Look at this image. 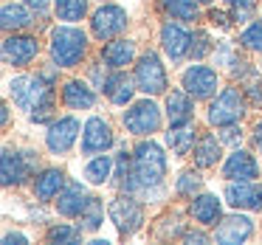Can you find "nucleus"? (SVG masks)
Returning <instances> with one entry per match:
<instances>
[{
  "instance_id": "17",
  "label": "nucleus",
  "mask_w": 262,
  "mask_h": 245,
  "mask_svg": "<svg viewBox=\"0 0 262 245\" xmlns=\"http://www.w3.org/2000/svg\"><path fill=\"white\" fill-rule=\"evenodd\" d=\"M65 183H68V177H65L62 169H57V166H51V169H42L40 175L34 177V200L37 203H51V200L59 197V192L65 189Z\"/></svg>"
},
{
  "instance_id": "6",
  "label": "nucleus",
  "mask_w": 262,
  "mask_h": 245,
  "mask_svg": "<svg viewBox=\"0 0 262 245\" xmlns=\"http://www.w3.org/2000/svg\"><path fill=\"white\" fill-rule=\"evenodd\" d=\"M127 26H130V14L121 6H113V3H102V9H96L91 17V31L99 42L116 40Z\"/></svg>"
},
{
  "instance_id": "40",
  "label": "nucleus",
  "mask_w": 262,
  "mask_h": 245,
  "mask_svg": "<svg viewBox=\"0 0 262 245\" xmlns=\"http://www.w3.org/2000/svg\"><path fill=\"white\" fill-rule=\"evenodd\" d=\"M23 3H26L29 9H34L37 14H46V12H48V6H51L54 0H23Z\"/></svg>"
},
{
  "instance_id": "45",
  "label": "nucleus",
  "mask_w": 262,
  "mask_h": 245,
  "mask_svg": "<svg viewBox=\"0 0 262 245\" xmlns=\"http://www.w3.org/2000/svg\"><path fill=\"white\" fill-rule=\"evenodd\" d=\"M9 116H12V107L3 104V127H9Z\"/></svg>"
},
{
  "instance_id": "2",
  "label": "nucleus",
  "mask_w": 262,
  "mask_h": 245,
  "mask_svg": "<svg viewBox=\"0 0 262 245\" xmlns=\"http://www.w3.org/2000/svg\"><path fill=\"white\" fill-rule=\"evenodd\" d=\"M48 54L51 62H57L59 68H76L82 65L88 54V34L82 29H76L74 23H65L51 29V40H48Z\"/></svg>"
},
{
  "instance_id": "27",
  "label": "nucleus",
  "mask_w": 262,
  "mask_h": 245,
  "mask_svg": "<svg viewBox=\"0 0 262 245\" xmlns=\"http://www.w3.org/2000/svg\"><path fill=\"white\" fill-rule=\"evenodd\" d=\"M0 26H3V31H23L26 26L31 23V12H29V6L26 3H6L3 6V14H0Z\"/></svg>"
},
{
  "instance_id": "14",
  "label": "nucleus",
  "mask_w": 262,
  "mask_h": 245,
  "mask_svg": "<svg viewBox=\"0 0 262 245\" xmlns=\"http://www.w3.org/2000/svg\"><path fill=\"white\" fill-rule=\"evenodd\" d=\"M254 237V220L245 214H228L217 222V231H214V239L217 242H226V245H237V242H245V239Z\"/></svg>"
},
{
  "instance_id": "21",
  "label": "nucleus",
  "mask_w": 262,
  "mask_h": 245,
  "mask_svg": "<svg viewBox=\"0 0 262 245\" xmlns=\"http://www.w3.org/2000/svg\"><path fill=\"white\" fill-rule=\"evenodd\" d=\"M62 104L68 110H93L96 107V93L88 82L68 79L62 85Z\"/></svg>"
},
{
  "instance_id": "36",
  "label": "nucleus",
  "mask_w": 262,
  "mask_h": 245,
  "mask_svg": "<svg viewBox=\"0 0 262 245\" xmlns=\"http://www.w3.org/2000/svg\"><path fill=\"white\" fill-rule=\"evenodd\" d=\"M245 96H248V102L254 104V107H262V79L254 76V82L245 87Z\"/></svg>"
},
{
  "instance_id": "13",
  "label": "nucleus",
  "mask_w": 262,
  "mask_h": 245,
  "mask_svg": "<svg viewBox=\"0 0 262 245\" xmlns=\"http://www.w3.org/2000/svg\"><path fill=\"white\" fill-rule=\"evenodd\" d=\"M226 200L234 209L262 211V183H256V181H228Z\"/></svg>"
},
{
  "instance_id": "9",
  "label": "nucleus",
  "mask_w": 262,
  "mask_h": 245,
  "mask_svg": "<svg viewBox=\"0 0 262 245\" xmlns=\"http://www.w3.org/2000/svg\"><path fill=\"white\" fill-rule=\"evenodd\" d=\"M40 54V40L34 34H9L3 40V62L12 65V68H26L31 65Z\"/></svg>"
},
{
  "instance_id": "26",
  "label": "nucleus",
  "mask_w": 262,
  "mask_h": 245,
  "mask_svg": "<svg viewBox=\"0 0 262 245\" xmlns=\"http://www.w3.org/2000/svg\"><path fill=\"white\" fill-rule=\"evenodd\" d=\"M113 172H116V161L110 158V155L99 152L96 158H91L85 164V181L93 183V186H104V183L113 177Z\"/></svg>"
},
{
  "instance_id": "24",
  "label": "nucleus",
  "mask_w": 262,
  "mask_h": 245,
  "mask_svg": "<svg viewBox=\"0 0 262 245\" xmlns=\"http://www.w3.org/2000/svg\"><path fill=\"white\" fill-rule=\"evenodd\" d=\"M192 158H194V166L198 169H211V166H217V161H220L223 155V141L220 136H214V132H206L203 138H200L198 144H194L192 149Z\"/></svg>"
},
{
  "instance_id": "29",
  "label": "nucleus",
  "mask_w": 262,
  "mask_h": 245,
  "mask_svg": "<svg viewBox=\"0 0 262 245\" xmlns=\"http://www.w3.org/2000/svg\"><path fill=\"white\" fill-rule=\"evenodd\" d=\"M54 12L62 23H79L88 14V0H54Z\"/></svg>"
},
{
  "instance_id": "32",
  "label": "nucleus",
  "mask_w": 262,
  "mask_h": 245,
  "mask_svg": "<svg viewBox=\"0 0 262 245\" xmlns=\"http://www.w3.org/2000/svg\"><path fill=\"white\" fill-rule=\"evenodd\" d=\"M48 242H54V245H62V242H79L82 239V228H74V226H68V222H57V226H51L48 228Z\"/></svg>"
},
{
  "instance_id": "5",
  "label": "nucleus",
  "mask_w": 262,
  "mask_h": 245,
  "mask_svg": "<svg viewBox=\"0 0 262 245\" xmlns=\"http://www.w3.org/2000/svg\"><path fill=\"white\" fill-rule=\"evenodd\" d=\"M136 85L141 93H147V96H161V93H166V87H169V79H166V68L164 62H161V57L155 51H147L141 54V59H138L136 65Z\"/></svg>"
},
{
  "instance_id": "20",
  "label": "nucleus",
  "mask_w": 262,
  "mask_h": 245,
  "mask_svg": "<svg viewBox=\"0 0 262 245\" xmlns=\"http://www.w3.org/2000/svg\"><path fill=\"white\" fill-rule=\"evenodd\" d=\"M138 91V85H136V79H130V76L124 74V71H113V74L104 79V85H102V93L110 99L113 104H130L133 102V93Z\"/></svg>"
},
{
  "instance_id": "31",
  "label": "nucleus",
  "mask_w": 262,
  "mask_h": 245,
  "mask_svg": "<svg viewBox=\"0 0 262 245\" xmlns=\"http://www.w3.org/2000/svg\"><path fill=\"white\" fill-rule=\"evenodd\" d=\"M203 189V177L198 175V172H181L178 175V181H175V192L181 194V197H189L192 200L194 194Z\"/></svg>"
},
{
  "instance_id": "18",
  "label": "nucleus",
  "mask_w": 262,
  "mask_h": 245,
  "mask_svg": "<svg viewBox=\"0 0 262 245\" xmlns=\"http://www.w3.org/2000/svg\"><path fill=\"white\" fill-rule=\"evenodd\" d=\"M189 214L198 226H217L220 222V214H223V203L217 194L211 192H203V194H194L192 203H189Z\"/></svg>"
},
{
  "instance_id": "16",
  "label": "nucleus",
  "mask_w": 262,
  "mask_h": 245,
  "mask_svg": "<svg viewBox=\"0 0 262 245\" xmlns=\"http://www.w3.org/2000/svg\"><path fill=\"white\" fill-rule=\"evenodd\" d=\"M223 177L226 181H256L259 177V164L251 152L245 149H234L223 164Z\"/></svg>"
},
{
  "instance_id": "42",
  "label": "nucleus",
  "mask_w": 262,
  "mask_h": 245,
  "mask_svg": "<svg viewBox=\"0 0 262 245\" xmlns=\"http://www.w3.org/2000/svg\"><path fill=\"white\" fill-rule=\"evenodd\" d=\"M254 147L259 149V155H262V119L256 121V127H254Z\"/></svg>"
},
{
  "instance_id": "11",
  "label": "nucleus",
  "mask_w": 262,
  "mask_h": 245,
  "mask_svg": "<svg viewBox=\"0 0 262 245\" xmlns=\"http://www.w3.org/2000/svg\"><path fill=\"white\" fill-rule=\"evenodd\" d=\"M181 85H183V91H189L194 99H211L217 91V85H220V76H217V71L209 68V65H192V68L183 71Z\"/></svg>"
},
{
  "instance_id": "22",
  "label": "nucleus",
  "mask_w": 262,
  "mask_h": 245,
  "mask_svg": "<svg viewBox=\"0 0 262 245\" xmlns=\"http://www.w3.org/2000/svg\"><path fill=\"white\" fill-rule=\"evenodd\" d=\"M194 116V96L189 91L166 93V119L169 124H189Z\"/></svg>"
},
{
  "instance_id": "33",
  "label": "nucleus",
  "mask_w": 262,
  "mask_h": 245,
  "mask_svg": "<svg viewBox=\"0 0 262 245\" xmlns=\"http://www.w3.org/2000/svg\"><path fill=\"white\" fill-rule=\"evenodd\" d=\"M209 51H214V46H211V37H209V31L198 29V31L192 34V51H189V57H192V59H203Z\"/></svg>"
},
{
  "instance_id": "25",
  "label": "nucleus",
  "mask_w": 262,
  "mask_h": 245,
  "mask_svg": "<svg viewBox=\"0 0 262 245\" xmlns=\"http://www.w3.org/2000/svg\"><path fill=\"white\" fill-rule=\"evenodd\" d=\"M194 127L192 121L189 124H169V132H166V147L172 149V155L178 158H186L189 152L194 149Z\"/></svg>"
},
{
  "instance_id": "1",
  "label": "nucleus",
  "mask_w": 262,
  "mask_h": 245,
  "mask_svg": "<svg viewBox=\"0 0 262 245\" xmlns=\"http://www.w3.org/2000/svg\"><path fill=\"white\" fill-rule=\"evenodd\" d=\"M9 96L23 113H29L34 124H46L48 119H54V85H48L40 74L14 76L9 82Z\"/></svg>"
},
{
  "instance_id": "43",
  "label": "nucleus",
  "mask_w": 262,
  "mask_h": 245,
  "mask_svg": "<svg viewBox=\"0 0 262 245\" xmlns=\"http://www.w3.org/2000/svg\"><path fill=\"white\" fill-rule=\"evenodd\" d=\"M183 239H186V242H206V234H200V231H189V234H183Z\"/></svg>"
},
{
  "instance_id": "23",
  "label": "nucleus",
  "mask_w": 262,
  "mask_h": 245,
  "mask_svg": "<svg viewBox=\"0 0 262 245\" xmlns=\"http://www.w3.org/2000/svg\"><path fill=\"white\" fill-rule=\"evenodd\" d=\"M102 59L110 71L127 68L136 59V42L133 40H107L102 46Z\"/></svg>"
},
{
  "instance_id": "46",
  "label": "nucleus",
  "mask_w": 262,
  "mask_h": 245,
  "mask_svg": "<svg viewBox=\"0 0 262 245\" xmlns=\"http://www.w3.org/2000/svg\"><path fill=\"white\" fill-rule=\"evenodd\" d=\"M198 3H211V0H198Z\"/></svg>"
},
{
  "instance_id": "35",
  "label": "nucleus",
  "mask_w": 262,
  "mask_h": 245,
  "mask_svg": "<svg viewBox=\"0 0 262 245\" xmlns=\"http://www.w3.org/2000/svg\"><path fill=\"white\" fill-rule=\"evenodd\" d=\"M214 62H217V65H237L234 51H231V42H217V48H214Z\"/></svg>"
},
{
  "instance_id": "47",
  "label": "nucleus",
  "mask_w": 262,
  "mask_h": 245,
  "mask_svg": "<svg viewBox=\"0 0 262 245\" xmlns=\"http://www.w3.org/2000/svg\"><path fill=\"white\" fill-rule=\"evenodd\" d=\"M102 3H110V0H102Z\"/></svg>"
},
{
  "instance_id": "37",
  "label": "nucleus",
  "mask_w": 262,
  "mask_h": 245,
  "mask_svg": "<svg viewBox=\"0 0 262 245\" xmlns=\"http://www.w3.org/2000/svg\"><path fill=\"white\" fill-rule=\"evenodd\" d=\"M220 141L223 144H237L243 141V130H237V124H228V127H220Z\"/></svg>"
},
{
  "instance_id": "10",
  "label": "nucleus",
  "mask_w": 262,
  "mask_h": 245,
  "mask_svg": "<svg viewBox=\"0 0 262 245\" xmlns=\"http://www.w3.org/2000/svg\"><path fill=\"white\" fill-rule=\"evenodd\" d=\"M116 144L113 127L102 119V116H91L82 127V155H99L107 152Z\"/></svg>"
},
{
  "instance_id": "8",
  "label": "nucleus",
  "mask_w": 262,
  "mask_h": 245,
  "mask_svg": "<svg viewBox=\"0 0 262 245\" xmlns=\"http://www.w3.org/2000/svg\"><path fill=\"white\" fill-rule=\"evenodd\" d=\"M79 132H82V124H79L76 116H59V119H54L51 124H48V130H46L48 152H54V155L71 152V147L76 144Z\"/></svg>"
},
{
  "instance_id": "39",
  "label": "nucleus",
  "mask_w": 262,
  "mask_h": 245,
  "mask_svg": "<svg viewBox=\"0 0 262 245\" xmlns=\"http://www.w3.org/2000/svg\"><path fill=\"white\" fill-rule=\"evenodd\" d=\"M209 23L211 26H220V29H228L231 17H228L226 12H220V9H211V12H209Z\"/></svg>"
},
{
  "instance_id": "7",
  "label": "nucleus",
  "mask_w": 262,
  "mask_h": 245,
  "mask_svg": "<svg viewBox=\"0 0 262 245\" xmlns=\"http://www.w3.org/2000/svg\"><path fill=\"white\" fill-rule=\"evenodd\" d=\"M121 121H124L127 132H133V136H152L161 127V107L147 96L141 102H133L130 110L121 116Z\"/></svg>"
},
{
  "instance_id": "38",
  "label": "nucleus",
  "mask_w": 262,
  "mask_h": 245,
  "mask_svg": "<svg viewBox=\"0 0 262 245\" xmlns=\"http://www.w3.org/2000/svg\"><path fill=\"white\" fill-rule=\"evenodd\" d=\"M251 12H254V6H234V12H231V20L237 26H245L251 20Z\"/></svg>"
},
{
  "instance_id": "12",
  "label": "nucleus",
  "mask_w": 262,
  "mask_h": 245,
  "mask_svg": "<svg viewBox=\"0 0 262 245\" xmlns=\"http://www.w3.org/2000/svg\"><path fill=\"white\" fill-rule=\"evenodd\" d=\"M161 48H164V54L172 62H181V59L192 51V34L181 26V20L175 23V20L169 17L161 26Z\"/></svg>"
},
{
  "instance_id": "34",
  "label": "nucleus",
  "mask_w": 262,
  "mask_h": 245,
  "mask_svg": "<svg viewBox=\"0 0 262 245\" xmlns=\"http://www.w3.org/2000/svg\"><path fill=\"white\" fill-rule=\"evenodd\" d=\"M239 46L248 51H262V23L245 26V31L239 34Z\"/></svg>"
},
{
  "instance_id": "4",
  "label": "nucleus",
  "mask_w": 262,
  "mask_h": 245,
  "mask_svg": "<svg viewBox=\"0 0 262 245\" xmlns=\"http://www.w3.org/2000/svg\"><path fill=\"white\" fill-rule=\"evenodd\" d=\"M107 214H110V220H113V226L119 228L121 237H133V234L144 226V209H141V203H138V197L130 192L110 200Z\"/></svg>"
},
{
  "instance_id": "19",
  "label": "nucleus",
  "mask_w": 262,
  "mask_h": 245,
  "mask_svg": "<svg viewBox=\"0 0 262 245\" xmlns=\"http://www.w3.org/2000/svg\"><path fill=\"white\" fill-rule=\"evenodd\" d=\"M88 203H91V194L85 192V186L82 183H65V189L59 192L57 197V211L62 217H82L88 209Z\"/></svg>"
},
{
  "instance_id": "44",
  "label": "nucleus",
  "mask_w": 262,
  "mask_h": 245,
  "mask_svg": "<svg viewBox=\"0 0 262 245\" xmlns=\"http://www.w3.org/2000/svg\"><path fill=\"white\" fill-rule=\"evenodd\" d=\"M231 6H254V0H226Z\"/></svg>"
},
{
  "instance_id": "30",
  "label": "nucleus",
  "mask_w": 262,
  "mask_h": 245,
  "mask_svg": "<svg viewBox=\"0 0 262 245\" xmlns=\"http://www.w3.org/2000/svg\"><path fill=\"white\" fill-rule=\"evenodd\" d=\"M79 228L82 231H96L99 226L104 222V209H102V200L99 197H91V203H88V209H85V214L79 217Z\"/></svg>"
},
{
  "instance_id": "3",
  "label": "nucleus",
  "mask_w": 262,
  "mask_h": 245,
  "mask_svg": "<svg viewBox=\"0 0 262 245\" xmlns=\"http://www.w3.org/2000/svg\"><path fill=\"white\" fill-rule=\"evenodd\" d=\"M245 93L239 87H223L217 93V99H211L209 110H206V121L211 127H228L239 124V119L245 116Z\"/></svg>"
},
{
  "instance_id": "15",
  "label": "nucleus",
  "mask_w": 262,
  "mask_h": 245,
  "mask_svg": "<svg viewBox=\"0 0 262 245\" xmlns=\"http://www.w3.org/2000/svg\"><path fill=\"white\" fill-rule=\"evenodd\" d=\"M0 175H3V186H23L26 177L31 175V166L26 161V152H17L12 147H3V158H0Z\"/></svg>"
},
{
  "instance_id": "41",
  "label": "nucleus",
  "mask_w": 262,
  "mask_h": 245,
  "mask_svg": "<svg viewBox=\"0 0 262 245\" xmlns=\"http://www.w3.org/2000/svg\"><path fill=\"white\" fill-rule=\"evenodd\" d=\"M3 242H6V245H14V242H29V237H26V234H20V231H6V234H3Z\"/></svg>"
},
{
  "instance_id": "28",
  "label": "nucleus",
  "mask_w": 262,
  "mask_h": 245,
  "mask_svg": "<svg viewBox=\"0 0 262 245\" xmlns=\"http://www.w3.org/2000/svg\"><path fill=\"white\" fill-rule=\"evenodd\" d=\"M161 12L172 20H181V23H192L198 20V0H158Z\"/></svg>"
}]
</instances>
